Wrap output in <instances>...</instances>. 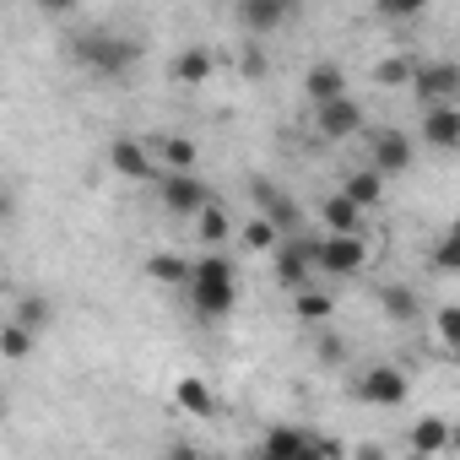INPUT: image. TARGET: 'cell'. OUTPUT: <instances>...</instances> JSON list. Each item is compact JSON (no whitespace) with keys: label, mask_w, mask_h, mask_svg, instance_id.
Here are the masks:
<instances>
[{"label":"cell","mask_w":460,"mask_h":460,"mask_svg":"<svg viewBox=\"0 0 460 460\" xmlns=\"http://www.w3.org/2000/svg\"><path fill=\"white\" fill-rule=\"evenodd\" d=\"M184 298L200 320H227L239 304V271L227 255L206 250L200 261H190V277H184Z\"/></svg>","instance_id":"obj_1"},{"label":"cell","mask_w":460,"mask_h":460,"mask_svg":"<svg viewBox=\"0 0 460 460\" xmlns=\"http://www.w3.org/2000/svg\"><path fill=\"white\" fill-rule=\"evenodd\" d=\"M71 55H76L82 71L114 82V76H130V66L141 60V44H136V39H119V33H82V39L71 44Z\"/></svg>","instance_id":"obj_2"},{"label":"cell","mask_w":460,"mask_h":460,"mask_svg":"<svg viewBox=\"0 0 460 460\" xmlns=\"http://www.w3.org/2000/svg\"><path fill=\"white\" fill-rule=\"evenodd\" d=\"M309 261L325 277H358L368 266V244L363 234H325V239H309Z\"/></svg>","instance_id":"obj_3"},{"label":"cell","mask_w":460,"mask_h":460,"mask_svg":"<svg viewBox=\"0 0 460 460\" xmlns=\"http://www.w3.org/2000/svg\"><path fill=\"white\" fill-rule=\"evenodd\" d=\"M157 200H163V211H173V217H195V211H200L206 200H217V195H211V184H206L195 168H184V173H168V168H163Z\"/></svg>","instance_id":"obj_4"},{"label":"cell","mask_w":460,"mask_h":460,"mask_svg":"<svg viewBox=\"0 0 460 460\" xmlns=\"http://www.w3.org/2000/svg\"><path fill=\"white\" fill-rule=\"evenodd\" d=\"M314 130H320L325 141H347V136H358V130H363V103H358L352 93L314 103Z\"/></svg>","instance_id":"obj_5"},{"label":"cell","mask_w":460,"mask_h":460,"mask_svg":"<svg viewBox=\"0 0 460 460\" xmlns=\"http://www.w3.org/2000/svg\"><path fill=\"white\" fill-rule=\"evenodd\" d=\"M271 266H277V282L293 293V288H304V282H314V261H309V239L304 234H293V239H277V250H271Z\"/></svg>","instance_id":"obj_6"},{"label":"cell","mask_w":460,"mask_h":460,"mask_svg":"<svg viewBox=\"0 0 460 460\" xmlns=\"http://www.w3.org/2000/svg\"><path fill=\"white\" fill-rule=\"evenodd\" d=\"M406 395H411V385H406V374L390 368V363H374V368L358 379V401H368V406H406Z\"/></svg>","instance_id":"obj_7"},{"label":"cell","mask_w":460,"mask_h":460,"mask_svg":"<svg viewBox=\"0 0 460 460\" xmlns=\"http://www.w3.org/2000/svg\"><path fill=\"white\" fill-rule=\"evenodd\" d=\"M406 87L417 93V103H444V98H455V93H460V66H455V60H433V66H417Z\"/></svg>","instance_id":"obj_8"},{"label":"cell","mask_w":460,"mask_h":460,"mask_svg":"<svg viewBox=\"0 0 460 460\" xmlns=\"http://www.w3.org/2000/svg\"><path fill=\"white\" fill-rule=\"evenodd\" d=\"M411 157H417V146H411L406 130H374V141H368V168H379V173L390 179V173H406Z\"/></svg>","instance_id":"obj_9"},{"label":"cell","mask_w":460,"mask_h":460,"mask_svg":"<svg viewBox=\"0 0 460 460\" xmlns=\"http://www.w3.org/2000/svg\"><path fill=\"white\" fill-rule=\"evenodd\" d=\"M422 141H428L433 152H455V146H460V103H455V98L428 103V114H422Z\"/></svg>","instance_id":"obj_10"},{"label":"cell","mask_w":460,"mask_h":460,"mask_svg":"<svg viewBox=\"0 0 460 460\" xmlns=\"http://www.w3.org/2000/svg\"><path fill=\"white\" fill-rule=\"evenodd\" d=\"M109 168L125 173V179H157L152 146H146V141H130V136H114V141H109Z\"/></svg>","instance_id":"obj_11"},{"label":"cell","mask_w":460,"mask_h":460,"mask_svg":"<svg viewBox=\"0 0 460 460\" xmlns=\"http://www.w3.org/2000/svg\"><path fill=\"white\" fill-rule=\"evenodd\" d=\"M168 76H173L179 87H206V82L217 76V55H211V49H200V44H190V49H179V55H173Z\"/></svg>","instance_id":"obj_12"},{"label":"cell","mask_w":460,"mask_h":460,"mask_svg":"<svg viewBox=\"0 0 460 460\" xmlns=\"http://www.w3.org/2000/svg\"><path fill=\"white\" fill-rule=\"evenodd\" d=\"M293 314H298L304 325H331V314H336V293L304 282V288H293Z\"/></svg>","instance_id":"obj_13"},{"label":"cell","mask_w":460,"mask_h":460,"mask_svg":"<svg viewBox=\"0 0 460 460\" xmlns=\"http://www.w3.org/2000/svg\"><path fill=\"white\" fill-rule=\"evenodd\" d=\"M152 163L168 168V173H184V168L200 163V146H195L190 136H157V141H152Z\"/></svg>","instance_id":"obj_14"},{"label":"cell","mask_w":460,"mask_h":460,"mask_svg":"<svg viewBox=\"0 0 460 460\" xmlns=\"http://www.w3.org/2000/svg\"><path fill=\"white\" fill-rule=\"evenodd\" d=\"M341 195H347V200H352L358 211H374V206L385 200V173L363 163V168H352V173H347V184H341Z\"/></svg>","instance_id":"obj_15"},{"label":"cell","mask_w":460,"mask_h":460,"mask_svg":"<svg viewBox=\"0 0 460 460\" xmlns=\"http://www.w3.org/2000/svg\"><path fill=\"white\" fill-rule=\"evenodd\" d=\"M304 93H309V103L341 98V93H347V71H341L336 60H320V66H309V76H304Z\"/></svg>","instance_id":"obj_16"},{"label":"cell","mask_w":460,"mask_h":460,"mask_svg":"<svg viewBox=\"0 0 460 460\" xmlns=\"http://www.w3.org/2000/svg\"><path fill=\"white\" fill-rule=\"evenodd\" d=\"M320 222H325V234H358V227H363V211L336 190V195L320 200Z\"/></svg>","instance_id":"obj_17"},{"label":"cell","mask_w":460,"mask_h":460,"mask_svg":"<svg viewBox=\"0 0 460 460\" xmlns=\"http://www.w3.org/2000/svg\"><path fill=\"white\" fill-rule=\"evenodd\" d=\"M261 217L277 227V234L282 239H293L298 234V227H304V217H298V206L288 200V195H277V190H261Z\"/></svg>","instance_id":"obj_18"},{"label":"cell","mask_w":460,"mask_h":460,"mask_svg":"<svg viewBox=\"0 0 460 460\" xmlns=\"http://www.w3.org/2000/svg\"><path fill=\"white\" fill-rule=\"evenodd\" d=\"M379 309H385L395 325H417V288H406V282H385V288H379Z\"/></svg>","instance_id":"obj_19"},{"label":"cell","mask_w":460,"mask_h":460,"mask_svg":"<svg viewBox=\"0 0 460 460\" xmlns=\"http://www.w3.org/2000/svg\"><path fill=\"white\" fill-rule=\"evenodd\" d=\"M173 401H179V411H190V417H211V411H217L211 385H206V379H195V374H184V379L173 385Z\"/></svg>","instance_id":"obj_20"},{"label":"cell","mask_w":460,"mask_h":460,"mask_svg":"<svg viewBox=\"0 0 460 460\" xmlns=\"http://www.w3.org/2000/svg\"><path fill=\"white\" fill-rule=\"evenodd\" d=\"M239 22H244L250 33H277V28L288 22V12L277 6V0H239Z\"/></svg>","instance_id":"obj_21"},{"label":"cell","mask_w":460,"mask_h":460,"mask_svg":"<svg viewBox=\"0 0 460 460\" xmlns=\"http://www.w3.org/2000/svg\"><path fill=\"white\" fill-rule=\"evenodd\" d=\"M33 347H39V331H28L22 320H6V325H0V358H6V363H28Z\"/></svg>","instance_id":"obj_22"},{"label":"cell","mask_w":460,"mask_h":460,"mask_svg":"<svg viewBox=\"0 0 460 460\" xmlns=\"http://www.w3.org/2000/svg\"><path fill=\"white\" fill-rule=\"evenodd\" d=\"M190 222H195V239H200V244H227V234H234V222H227V211H222L217 200H206Z\"/></svg>","instance_id":"obj_23"},{"label":"cell","mask_w":460,"mask_h":460,"mask_svg":"<svg viewBox=\"0 0 460 460\" xmlns=\"http://www.w3.org/2000/svg\"><path fill=\"white\" fill-rule=\"evenodd\" d=\"M449 444H455V433H449L444 417H422V422L411 428V449H417V455H444Z\"/></svg>","instance_id":"obj_24"},{"label":"cell","mask_w":460,"mask_h":460,"mask_svg":"<svg viewBox=\"0 0 460 460\" xmlns=\"http://www.w3.org/2000/svg\"><path fill=\"white\" fill-rule=\"evenodd\" d=\"M146 277H152L157 288H184L190 261H184V255H146Z\"/></svg>","instance_id":"obj_25"},{"label":"cell","mask_w":460,"mask_h":460,"mask_svg":"<svg viewBox=\"0 0 460 460\" xmlns=\"http://www.w3.org/2000/svg\"><path fill=\"white\" fill-rule=\"evenodd\" d=\"M239 239H244V250H250V255H271L282 234H277V227H271L266 217H250V222L239 227Z\"/></svg>","instance_id":"obj_26"},{"label":"cell","mask_w":460,"mask_h":460,"mask_svg":"<svg viewBox=\"0 0 460 460\" xmlns=\"http://www.w3.org/2000/svg\"><path fill=\"white\" fill-rule=\"evenodd\" d=\"M411 71H417V60H411V55H385V60L374 66V82H379V87H406V82H411Z\"/></svg>","instance_id":"obj_27"},{"label":"cell","mask_w":460,"mask_h":460,"mask_svg":"<svg viewBox=\"0 0 460 460\" xmlns=\"http://www.w3.org/2000/svg\"><path fill=\"white\" fill-rule=\"evenodd\" d=\"M49 314H55V304H49L44 293H28V298H17V320H22L28 331H44V325H49Z\"/></svg>","instance_id":"obj_28"},{"label":"cell","mask_w":460,"mask_h":460,"mask_svg":"<svg viewBox=\"0 0 460 460\" xmlns=\"http://www.w3.org/2000/svg\"><path fill=\"white\" fill-rule=\"evenodd\" d=\"M374 12H379L385 22H411V17L428 12V0H374Z\"/></svg>","instance_id":"obj_29"},{"label":"cell","mask_w":460,"mask_h":460,"mask_svg":"<svg viewBox=\"0 0 460 460\" xmlns=\"http://www.w3.org/2000/svg\"><path fill=\"white\" fill-rule=\"evenodd\" d=\"M433 331H438V341H444V347H455V341H460V309H455V304H444V309L433 314Z\"/></svg>","instance_id":"obj_30"},{"label":"cell","mask_w":460,"mask_h":460,"mask_svg":"<svg viewBox=\"0 0 460 460\" xmlns=\"http://www.w3.org/2000/svg\"><path fill=\"white\" fill-rule=\"evenodd\" d=\"M433 266H438L444 277L460 266V244H455V234H438V244H433Z\"/></svg>","instance_id":"obj_31"},{"label":"cell","mask_w":460,"mask_h":460,"mask_svg":"<svg viewBox=\"0 0 460 460\" xmlns=\"http://www.w3.org/2000/svg\"><path fill=\"white\" fill-rule=\"evenodd\" d=\"M314 352H320V363H341V358H347V341H341V336H331V331H320Z\"/></svg>","instance_id":"obj_32"},{"label":"cell","mask_w":460,"mask_h":460,"mask_svg":"<svg viewBox=\"0 0 460 460\" xmlns=\"http://www.w3.org/2000/svg\"><path fill=\"white\" fill-rule=\"evenodd\" d=\"M239 71H244L250 82H261V76H266V55H261L255 44H250V49H239Z\"/></svg>","instance_id":"obj_33"},{"label":"cell","mask_w":460,"mask_h":460,"mask_svg":"<svg viewBox=\"0 0 460 460\" xmlns=\"http://www.w3.org/2000/svg\"><path fill=\"white\" fill-rule=\"evenodd\" d=\"M39 6H44V12H55V17H60V12H71V6H76V0H39Z\"/></svg>","instance_id":"obj_34"},{"label":"cell","mask_w":460,"mask_h":460,"mask_svg":"<svg viewBox=\"0 0 460 460\" xmlns=\"http://www.w3.org/2000/svg\"><path fill=\"white\" fill-rule=\"evenodd\" d=\"M0 222H12V195L0 190Z\"/></svg>","instance_id":"obj_35"},{"label":"cell","mask_w":460,"mask_h":460,"mask_svg":"<svg viewBox=\"0 0 460 460\" xmlns=\"http://www.w3.org/2000/svg\"><path fill=\"white\" fill-rule=\"evenodd\" d=\"M277 6H282V12H298V6H304V0H277Z\"/></svg>","instance_id":"obj_36"}]
</instances>
